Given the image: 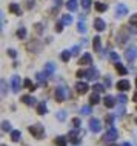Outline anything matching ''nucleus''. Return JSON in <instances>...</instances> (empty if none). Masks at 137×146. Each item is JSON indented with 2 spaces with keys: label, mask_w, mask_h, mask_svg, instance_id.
Here are the masks:
<instances>
[{
  "label": "nucleus",
  "mask_w": 137,
  "mask_h": 146,
  "mask_svg": "<svg viewBox=\"0 0 137 146\" xmlns=\"http://www.w3.org/2000/svg\"><path fill=\"white\" fill-rule=\"evenodd\" d=\"M29 132L33 134V135L36 137V139H39V140L45 139V129H43V126H42L40 123L29 126Z\"/></svg>",
  "instance_id": "1"
},
{
  "label": "nucleus",
  "mask_w": 137,
  "mask_h": 146,
  "mask_svg": "<svg viewBox=\"0 0 137 146\" xmlns=\"http://www.w3.org/2000/svg\"><path fill=\"white\" fill-rule=\"evenodd\" d=\"M117 137H119V134H117V129H114L111 126V128L106 131V134H103V137H102V140L106 141V143H112V141L117 140Z\"/></svg>",
  "instance_id": "2"
},
{
  "label": "nucleus",
  "mask_w": 137,
  "mask_h": 146,
  "mask_svg": "<svg viewBox=\"0 0 137 146\" xmlns=\"http://www.w3.org/2000/svg\"><path fill=\"white\" fill-rule=\"evenodd\" d=\"M56 98H57V102H63L68 98V91H66L65 86H57L56 88Z\"/></svg>",
  "instance_id": "3"
},
{
  "label": "nucleus",
  "mask_w": 137,
  "mask_h": 146,
  "mask_svg": "<svg viewBox=\"0 0 137 146\" xmlns=\"http://www.w3.org/2000/svg\"><path fill=\"white\" fill-rule=\"evenodd\" d=\"M22 88V80L19 76H13L11 77V89H13V92H19Z\"/></svg>",
  "instance_id": "4"
},
{
  "label": "nucleus",
  "mask_w": 137,
  "mask_h": 146,
  "mask_svg": "<svg viewBox=\"0 0 137 146\" xmlns=\"http://www.w3.org/2000/svg\"><path fill=\"white\" fill-rule=\"evenodd\" d=\"M136 57H137L136 46H130V48H126V51H125V58H126L128 62H134Z\"/></svg>",
  "instance_id": "5"
},
{
  "label": "nucleus",
  "mask_w": 137,
  "mask_h": 146,
  "mask_svg": "<svg viewBox=\"0 0 137 146\" xmlns=\"http://www.w3.org/2000/svg\"><path fill=\"white\" fill-rule=\"evenodd\" d=\"M28 49L31 52H40L42 51V43L37 40V38H34V40H31L28 43Z\"/></svg>",
  "instance_id": "6"
},
{
  "label": "nucleus",
  "mask_w": 137,
  "mask_h": 146,
  "mask_svg": "<svg viewBox=\"0 0 137 146\" xmlns=\"http://www.w3.org/2000/svg\"><path fill=\"white\" fill-rule=\"evenodd\" d=\"M128 14V8L123 3H117L116 6V17H123V15Z\"/></svg>",
  "instance_id": "7"
},
{
  "label": "nucleus",
  "mask_w": 137,
  "mask_h": 146,
  "mask_svg": "<svg viewBox=\"0 0 137 146\" xmlns=\"http://www.w3.org/2000/svg\"><path fill=\"white\" fill-rule=\"evenodd\" d=\"M69 140H71V143L72 145H79L80 143V132H79V129H72L71 132H69Z\"/></svg>",
  "instance_id": "8"
},
{
  "label": "nucleus",
  "mask_w": 137,
  "mask_h": 146,
  "mask_svg": "<svg viewBox=\"0 0 137 146\" xmlns=\"http://www.w3.org/2000/svg\"><path fill=\"white\" fill-rule=\"evenodd\" d=\"M89 129H91L92 132H100L102 131V123L97 118H91V120H89Z\"/></svg>",
  "instance_id": "9"
},
{
  "label": "nucleus",
  "mask_w": 137,
  "mask_h": 146,
  "mask_svg": "<svg viewBox=\"0 0 137 146\" xmlns=\"http://www.w3.org/2000/svg\"><path fill=\"white\" fill-rule=\"evenodd\" d=\"M128 38H130V35H128L126 29H122L119 33V35H117V43H119V45H125V43L128 42Z\"/></svg>",
  "instance_id": "10"
},
{
  "label": "nucleus",
  "mask_w": 137,
  "mask_h": 146,
  "mask_svg": "<svg viewBox=\"0 0 137 146\" xmlns=\"http://www.w3.org/2000/svg\"><path fill=\"white\" fill-rule=\"evenodd\" d=\"M88 89H89V86L86 85V82H77L76 83V91L79 94H85Z\"/></svg>",
  "instance_id": "11"
},
{
  "label": "nucleus",
  "mask_w": 137,
  "mask_h": 146,
  "mask_svg": "<svg viewBox=\"0 0 137 146\" xmlns=\"http://www.w3.org/2000/svg\"><path fill=\"white\" fill-rule=\"evenodd\" d=\"M46 77H48V74H46V72H36V80H37V83L40 86L46 85Z\"/></svg>",
  "instance_id": "12"
},
{
  "label": "nucleus",
  "mask_w": 137,
  "mask_h": 146,
  "mask_svg": "<svg viewBox=\"0 0 137 146\" xmlns=\"http://www.w3.org/2000/svg\"><path fill=\"white\" fill-rule=\"evenodd\" d=\"M99 77V71L96 68H89L86 69V80H96Z\"/></svg>",
  "instance_id": "13"
},
{
  "label": "nucleus",
  "mask_w": 137,
  "mask_h": 146,
  "mask_svg": "<svg viewBox=\"0 0 137 146\" xmlns=\"http://www.w3.org/2000/svg\"><path fill=\"white\" fill-rule=\"evenodd\" d=\"M94 28H96V31L102 33V31H105V28H106V23L102 20V19H96L94 20Z\"/></svg>",
  "instance_id": "14"
},
{
  "label": "nucleus",
  "mask_w": 137,
  "mask_h": 146,
  "mask_svg": "<svg viewBox=\"0 0 137 146\" xmlns=\"http://www.w3.org/2000/svg\"><path fill=\"white\" fill-rule=\"evenodd\" d=\"M103 103H105V106H106L108 109H112V108H114V105H116V98L112 96H106L103 98Z\"/></svg>",
  "instance_id": "15"
},
{
  "label": "nucleus",
  "mask_w": 137,
  "mask_h": 146,
  "mask_svg": "<svg viewBox=\"0 0 137 146\" xmlns=\"http://www.w3.org/2000/svg\"><path fill=\"white\" fill-rule=\"evenodd\" d=\"M79 63H80V65H91V63H92V57H91V54H89V52H85L83 56L80 57Z\"/></svg>",
  "instance_id": "16"
},
{
  "label": "nucleus",
  "mask_w": 137,
  "mask_h": 146,
  "mask_svg": "<svg viewBox=\"0 0 137 146\" xmlns=\"http://www.w3.org/2000/svg\"><path fill=\"white\" fill-rule=\"evenodd\" d=\"M130 88H131V85L128 80H120L119 83H117V89L119 91H128Z\"/></svg>",
  "instance_id": "17"
},
{
  "label": "nucleus",
  "mask_w": 137,
  "mask_h": 146,
  "mask_svg": "<svg viewBox=\"0 0 137 146\" xmlns=\"http://www.w3.org/2000/svg\"><path fill=\"white\" fill-rule=\"evenodd\" d=\"M130 29H131V33H137V14L131 15V19H130Z\"/></svg>",
  "instance_id": "18"
},
{
  "label": "nucleus",
  "mask_w": 137,
  "mask_h": 146,
  "mask_svg": "<svg viewBox=\"0 0 137 146\" xmlns=\"http://www.w3.org/2000/svg\"><path fill=\"white\" fill-rule=\"evenodd\" d=\"M92 48H94V51H96V52H99V51L102 49V42H100V37H99V35H96V37H94V40H92Z\"/></svg>",
  "instance_id": "19"
},
{
  "label": "nucleus",
  "mask_w": 137,
  "mask_h": 146,
  "mask_svg": "<svg viewBox=\"0 0 137 146\" xmlns=\"http://www.w3.org/2000/svg\"><path fill=\"white\" fill-rule=\"evenodd\" d=\"M22 103H25L28 106H33V105H36V98L31 97V96H23L22 97Z\"/></svg>",
  "instance_id": "20"
},
{
  "label": "nucleus",
  "mask_w": 137,
  "mask_h": 146,
  "mask_svg": "<svg viewBox=\"0 0 137 146\" xmlns=\"http://www.w3.org/2000/svg\"><path fill=\"white\" fill-rule=\"evenodd\" d=\"M46 112H48V109H46V103H45V102L39 103L37 105V114H39V115H45Z\"/></svg>",
  "instance_id": "21"
},
{
  "label": "nucleus",
  "mask_w": 137,
  "mask_h": 146,
  "mask_svg": "<svg viewBox=\"0 0 137 146\" xmlns=\"http://www.w3.org/2000/svg\"><path fill=\"white\" fill-rule=\"evenodd\" d=\"M116 71H117V74H120V76H126L128 74V69L125 68L122 63H116Z\"/></svg>",
  "instance_id": "22"
},
{
  "label": "nucleus",
  "mask_w": 137,
  "mask_h": 146,
  "mask_svg": "<svg viewBox=\"0 0 137 146\" xmlns=\"http://www.w3.org/2000/svg\"><path fill=\"white\" fill-rule=\"evenodd\" d=\"M54 71H56V65H54V63H46V65H45V71H43V72H46L48 76H53Z\"/></svg>",
  "instance_id": "23"
},
{
  "label": "nucleus",
  "mask_w": 137,
  "mask_h": 146,
  "mask_svg": "<svg viewBox=\"0 0 137 146\" xmlns=\"http://www.w3.org/2000/svg\"><path fill=\"white\" fill-rule=\"evenodd\" d=\"M9 11H11V13H14L15 15H22V9H20V6H19L17 3H11V5H9Z\"/></svg>",
  "instance_id": "24"
},
{
  "label": "nucleus",
  "mask_w": 137,
  "mask_h": 146,
  "mask_svg": "<svg viewBox=\"0 0 137 146\" xmlns=\"http://www.w3.org/2000/svg\"><path fill=\"white\" fill-rule=\"evenodd\" d=\"M77 29H79V33H82V34H86V31H88L86 23H85L83 20H80L79 23H77Z\"/></svg>",
  "instance_id": "25"
},
{
  "label": "nucleus",
  "mask_w": 137,
  "mask_h": 146,
  "mask_svg": "<svg viewBox=\"0 0 137 146\" xmlns=\"http://www.w3.org/2000/svg\"><path fill=\"white\" fill-rule=\"evenodd\" d=\"M71 56H72L71 51H62L60 52V60L62 62H68L69 58H71Z\"/></svg>",
  "instance_id": "26"
},
{
  "label": "nucleus",
  "mask_w": 137,
  "mask_h": 146,
  "mask_svg": "<svg viewBox=\"0 0 137 146\" xmlns=\"http://www.w3.org/2000/svg\"><path fill=\"white\" fill-rule=\"evenodd\" d=\"M100 102V97H99V92H94L91 97H89V105H99Z\"/></svg>",
  "instance_id": "27"
},
{
  "label": "nucleus",
  "mask_w": 137,
  "mask_h": 146,
  "mask_svg": "<svg viewBox=\"0 0 137 146\" xmlns=\"http://www.w3.org/2000/svg\"><path fill=\"white\" fill-rule=\"evenodd\" d=\"M94 6H96V9L99 11V13H105V11L108 9V5L106 3H102V2H97Z\"/></svg>",
  "instance_id": "28"
},
{
  "label": "nucleus",
  "mask_w": 137,
  "mask_h": 146,
  "mask_svg": "<svg viewBox=\"0 0 137 146\" xmlns=\"http://www.w3.org/2000/svg\"><path fill=\"white\" fill-rule=\"evenodd\" d=\"M77 6H79V5H77L76 0H69V2L66 3V8H68V11H72V13H74V11H77Z\"/></svg>",
  "instance_id": "29"
},
{
  "label": "nucleus",
  "mask_w": 137,
  "mask_h": 146,
  "mask_svg": "<svg viewBox=\"0 0 137 146\" xmlns=\"http://www.w3.org/2000/svg\"><path fill=\"white\" fill-rule=\"evenodd\" d=\"M60 22L63 23V25H71V23H72V17L69 14H65V15H62Z\"/></svg>",
  "instance_id": "30"
},
{
  "label": "nucleus",
  "mask_w": 137,
  "mask_h": 146,
  "mask_svg": "<svg viewBox=\"0 0 137 146\" xmlns=\"http://www.w3.org/2000/svg\"><path fill=\"white\" fill-rule=\"evenodd\" d=\"M15 34H17L19 38H25V37H26V28H25V26H20V28L17 29V33H15Z\"/></svg>",
  "instance_id": "31"
},
{
  "label": "nucleus",
  "mask_w": 137,
  "mask_h": 146,
  "mask_svg": "<svg viewBox=\"0 0 137 146\" xmlns=\"http://www.w3.org/2000/svg\"><path fill=\"white\" fill-rule=\"evenodd\" d=\"M0 91H2V97H6L8 86H6V82H5V80H2V82H0Z\"/></svg>",
  "instance_id": "32"
},
{
  "label": "nucleus",
  "mask_w": 137,
  "mask_h": 146,
  "mask_svg": "<svg viewBox=\"0 0 137 146\" xmlns=\"http://www.w3.org/2000/svg\"><path fill=\"white\" fill-rule=\"evenodd\" d=\"M54 143H56V146H66V139L65 137H56Z\"/></svg>",
  "instance_id": "33"
},
{
  "label": "nucleus",
  "mask_w": 137,
  "mask_h": 146,
  "mask_svg": "<svg viewBox=\"0 0 137 146\" xmlns=\"http://www.w3.org/2000/svg\"><path fill=\"white\" fill-rule=\"evenodd\" d=\"M92 89H94V92H103V91H105V85H102V83H96V85H94L92 86Z\"/></svg>",
  "instance_id": "34"
},
{
  "label": "nucleus",
  "mask_w": 137,
  "mask_h": 146,
  "mask_svg": "<svg viewBox=\"0 0 137 146\" xmlns=\"http://www.w3.org/2000/svg\"><path fill=\"white\" fill-rule=\"evenodd\" d=\"M11 140H13V141H19V140H20V131H13V132H11Z\"/></svg>",
  "instance_id": "35"
},
{
  "label": "nucleus",
  "mask_w": 137,
  "mask_h": 146,
  "mask_svg": "<svg viewBox=\"0 0 137 146\" xmlns=\"http://www.w3.org/2000/svg\"><path fill=\"white\" fill-rule=\"evenodd\" d=\"M82 6H83V9H89V8H91V5H92V0H82Z\"/></svg>",
  "instance_id": "36"
},
{
  "label": "nucleus",
  "mask_w": 137,
  "mask_h": 146,
  "mask_svg": "<svg viewBox=\"0 0 137 146\" xmlns=\"http://www.w3.org/2000/svg\"><path fill=\"white\" fill-rule=\"evenodd\" d=\"M91 111H92V109H91V105H88V106H83V108L80 109V112L83 114V115H89V114H91Z\"/></svg>",
  "instance_id": "37"
},
{
  "label": "nucleus",
  "mask_w": 137,
  "mask_h": 146,
  "mask_svg": "<svg viewBox=\"0 0 137 146\" xmlns=\"http://www.w3.org/2000/svg\"><path fill=\"white\" fill-rule=\"evenodd\" d=\"M66 115H68V114H66V111H59V112L56 114L57 120H60V121H63L65 118H66Z\"/></svg>",
  "instance_id": "38"
},
{
  "label": "nucleus",
  "mask_w": 137,
  "mask_h": 146,
  "mask_svg": "<svg viewBox=\"0 0 137 146\" xmlns=\"http://www.w3.org/2000/svg\"><path fill=\"white\" fill-rule=\"evenodd\" d=\"M2 129H3L5 132H13V129H11L9 121H3V123H2Z\"/></svg>",
  "instance_id": "39"
},
{
  "label": "nucleus",
  "mask_w": 137,
  "mask_h": 146,
  "mask_svg": "<svg viewBox=\"0 0 137 146\" xmlns=\"http://www.w3.org/2000/svg\"><path fill=\"white\" fill-rule=\"evenodd\" d=\"M109 58H111V60L112 62H114V63H119V54H117V52H114V51H112V52H109Z\"/></svg>",
  "instance_id": "40"
},
{
  "label": "nucleus",
  "mask_w": 137,
  "mask_h": 146,
  "mask_svg": "<svg viewBox=\"0 0 137 146\" xmlns=\"http://www.w3.org/2000/svg\"><path fill=\"white\" fill-rule=\"evenodd\" d=\"M126 100H128V98H126V96H125V94H120V96H117V102H119L120 105H125V103H126Z\"/></svg>",
  "instance_id": "41"
},
{
  "label": "nucleus",
  "mask_w": 137,
  "mask_h": 146,
  "mask_svg": "<svg viewBox=\"0 0 137 146\" xmlns=\"http://www.w3.org/2000/svg\"><path fill=\"white\" fill-rule=\"evenodd\" d=\"M34 31H36L37 34H40L42 31H43V23H37V25H34Z\"/></svg>",
  "instance_id": "42"
},
{
  "label": "nucleus",
  "mask_w": 137,
  "mask_h": 146,
  "mask_svg": "<svg viewBox=\"0 0 137 146\" xmlns=\"http://www.w3.org/2000/svg\"><path fill=\"white\" fill-rule=\"evenodd\" d=\"M79 52H80V46H72V49H71V54L72 56H79Z\"/></svg>",
  "instance_id": "43"
},
{
  "label": "nucleus",
  "mask_w": 137,
  "mask_h": 146,
  "mask_svg": "<svg viewBox=\"0 0 137 146\" xmlns=\"http://www.w3.org/2000/svg\"><path fill=\"white\" fill-rule=\"evenodd\" d=\"M112 121H114V117H112L111 114H108V115H106V125L108 126H112Z\"/></svg>",
  "instance_id": "44"
},
{
  "label": "nucleus",
  "mask_w": 137,
  "mask_h": 146,
  "mask_svg": "<svg viewBox=\"0 0 137 146\" xmlns=\"http://www.w3.org/2000/svg\"><path fill=\"white\" fill-rule=\"evenodd\" d=\"M111 83H112L111 77L106 76V77H105V88H109V86H111Z\"/></svg>",
  "instance_id": "45"
},
{
  "label": "nucleus",
  "mask_w": 137,
  "mask_h": 146,
  "mask_svg": "<svg viewBox=\"0 0 137 146\" xmlns=\"http://www.w3.org/2000/svg\"><path fill=\"white\" fill-rule=\"evenodd\" d=\"M62 31H63V23L59 22L57 25H56V33H62Z\"/></svg>",
  "instance_id": "46"
},
{
  "label": "nucleus",
  "mask_w": 137,
  "mask_h": 146,
  "mask_svg": "<svg viewBox=\"0 0 137 146\" xmlns=\"http://www.w3.org/2000/svg\"><path fill=\"white\" fill-rule=\"evenodd\" d=\"M77 77L79 78H82V77H86V71H77Z\"/></svg>",
  "instance_id": "47"
},
{
  "label": "nucleus",
  "mask_w": 137,
  "mask_h": 146,
  "mask_svg": "<svg viewBox=\"0 0 137 146\" xmlns=\"http://www.w3.org/2000/svg\"><path fill=\"white\" fill-rule=\"evenodd\" d=\"M72 125H74V128H79V126H80V118H74Z\"/></svg>",
  "instance_id": "48"
},
{
  "label": "nucleus",
  "mask_w": 137,
  "mask_h": 146,
  "mask_svg": "<svg viewBox=\"0 0 137 146\" xmlns=\"http://www.w3.org/2000/svg\"><path fill=\"white\" fill-rule=\"evenodd\" d=\"M23 85H25L26 88H33V86H31V80H29V78H25V82H23Z\"/></svg>",
  "instance_id": "49"
},
{
  "label": "nucleus",
  "mask_w": 137,
  "mask_h": 146,
  "mask_svg": "<svg viewBox=\"0 0 137 146\" xmlns=\"http://www.w3.org/2000/svg\"><path fill=\"white\" fill-rule=\"evenodd\" d=\"M8 54H9L11 57H15V56H17V52H15L14 49H8Z\"/></svg>",
  "instance_id": "50"
},
{
  "label": "nucleus",
  "mask_w": 137,
  "mask_h": 146,
  "mask_svg": "<svg viewBox=\"0 0 137 146\" xmlns=\"http://www.w3.org/2000/svg\"><path fill=\"white\" fill-rule=\"evenodd\" d=\"M26 6H28V8H33V6H34V2H33V0H29V2L26 3Z\"/></svg>",
  "instance_id": "51"
},
{
  "label": "nucleus",
  "mask_w": 137,
  "mask_h": 146,
  "mask_svg": "<svg viewBox=\"0 0 137 146\" xmlns=\"http://www.w3.org/2000/svg\"><path fill=\"white\" fill-rule=\"evenodd\" d=\"M132 100H134V102H136V103H137V92L134 94V97H132Z\"/></svg>",
  "instance_id": "52"
},
{
  "label": "nucleus",
  "mask_w": 137,
  "mask_h": 146,
  "mask_svg": "<svg viewBox=\"0 0 137 146\" xmlns=\"http://www.w3.org/2000/svg\"><path fill=\"white\" fill-rule=\"evenodd\" d=\"M54 2H56V5H60V3H62V0H54Z\"/></svg>",
  "instance_id": "53"
},
{
  "label": "nucleus",
  "mask_w": 137,
  "mask_h": 146,
  "mask_svg": "<svg viewBox=\"0 0 137 146\" xmlns=\"http://www.w3.org/2000/svg\"><path fill=\"white\" fill-rule=\"evenodd\" d=\"M122 146H131V145H130V143H128V141H126V143H123Z\"/></svg>",
  "instance_id": "54"
},
{
  "label": "nucleus",
  "mask_w": 137,
  "mask_h": 146,
  "mask_svg": "<svg viewBox=\"0 0 137 146\" xmlns=\"http://www.w3.org/2000/svg\"><path fill=\"white\" fill-rule=\"evenodd\" d=\"M136 88H137V77H136Z\"/></svg>",
  "instance_id": "55"
},
{
  "label": "nucleus",
  "mask_w": 137,
  "mask_h": 146,
  "mask_svg": "<svg viewBox=\"0 0 137 146\" xmlns=\"http://www.w3.org/2000/svg\"><path fill=\"white\" fill-rule=\"evenodd\" d=\"M136 123H137V118H136Z\"/></svg>",
  "instance_id": "56"
},
{
  "label": "nucleus",
  "mask_w": 137,
  "mask_h": 146,
  "mask_svg": "<svg viewBox=\"0 0 137 146\" xmlns=\"http://www.w3.org/2000/svg\"><path fill=\"white\" fill-rule=\"evenodd\" d=\"M111 146H114V145H111Z\"/></svg>",
  "instance_id": "57"
},
{
  "label": "nucleus",
  "mask_w": 137,
  "mask_h": 146,
  "mask_svg": "<svg viewBox=\"0 0 137 146\" xmlns=\"http://www.w3.org/2000/svg\"><path fill=\"white\" fill-rule=\"evenodd\" d=\"M3 146H5V145H3Z\"/></svg>",
  "instance_id": "58"
}]
</instances>
